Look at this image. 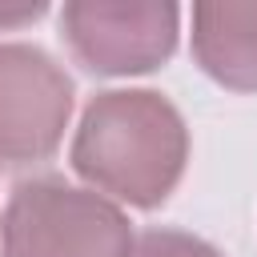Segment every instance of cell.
Instances as JSON below:
<instances>
[{
  "label": "cell",
  "mask_w": 257,
  "mask_h": 257,
  "mask_svg": "<svg viewBox=\"0 0 257 257\" xmlns=\"http://www.w3.org/2000/svg\"><path fill=\"white\" fill-rule=\"evenodd\" d=\"M189 157V133L181 112L149 88L100 92L76 128L72 169L92 193L157 209L181 181Z\"/></svg>",
  "instance_id": "6da1fadb"
},
{
  "label": "cell",
  "mask_w": 257,
  "mask_h": 257,
  "mask_svg": "<svg viewBox=\"0 0 257 257\" xmlns=\"http://www.w3.org/2000/svg\"><path fill=\"white\" fill-rule=\"evenodd\" d=\"M128 217L108 197L60 177H32L12 189L0 257H128Z\"/></svg>",
  "instance_id": "7a4b0ae2"
},
{
  "label": "cell",
  "mask_w": 257,
  "mask_h": 257,
  "mask_svg": "<svg viewBox=\"0 0 257 257\" xmlns=\"http://www.w3.org/2000/svg\"><path fill=\"white\" fill-rule=\"evenodd\" d=\"M181 8L153 0H72L60 8L68 52L96 76H128L165 64L177 48Z\"/></svg>",
  "instance_id": "3957f363"
},
{
  "label": "cell",
  "mask_w": 257,
  "mask_h": 257,
  "mask_svg": "<svg viewBox=\"0 0 257 257\" xmlns=\"http://www.w3.org/2000/svg\"><path fill=\"white\" fill-rule=\"evenodd\" d=\"M72 112V80L36 44H0V169L48 161Z\"/></svg>",
  "instance_id": "277c9868"
},
{
  "label": "cell",
  "mask_w": 257,
  "mask_h": 257,
  "mask_svg": "<svg viewBox=\"0 0 257 257\" xmlns=\"http://www.w3.org/2000/svg\"><path fill=\"white\" fill-rule=\"evenodd\" d=\"M193 56L233 92H257V4H197Z\"/></svg>",
  "instance_id": "5b68a950"
},
{
  "label": "cell",
  "mask_w": 257,
  "mask_h": 257,
  "mask_svg": "<svg viewBox=\"0 0 257 257\" xmlns=\"http://www.w3.org/2000/svg\"><path fill=\"white\" fill-rule=\"evenodd\" d=\"M128 257H221V253L209 241L181 229H145L141 237H133Z\"/></svg>",
  "instance_id": "8992f818"
},
{
  "label": "cell",
  "mask_w": 257,
  "mask_h": 257,
  "mask_svg": "<svg viewBox=\"0 0 257 257\" xmlns=\"http://www.w3.org/2000/svg\"><path fill=\"white\" fill-rule=\"evenodd\" d=\"M40 12H44V4H12V8H4V4H0V28L28 24V20H36Z\"/></svg>",
  "instance_id": "52a82bcc"
}]
</instances>
